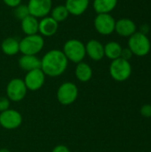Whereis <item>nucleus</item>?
<instances>
[{
    "instance_id": "8",
    "label": "nucleus",
    "mask_w": 151,
    "mask_h": 152,
    "mask_svg": "<svg viewBox=\"0 0 151 152\" xmlns=\"http://www.w3.org/2000/svg\"><path fill=\"white\" fill-rule=\"evenodd\" d=\"M116 20L109 13H99L93 20L96 31L102 36H109L115 31Z\"/></svg>"
},
{
    "instance_id": "20",
    "label": "nucleus",
    "mask_w": 151,
    "mask_h": 152,
    "mask_svg": "<svg viewBox=\"0 0 151 152\" xmlns=\"http://www.w3.org/2000/svg\"><path fill=\"white\" fill-rule=\"evenodd\" d=\"M117 0H93V9L99 13H109L117 6Z\"/></svg>"
},
{
    "instance_id": "13",
    "label": "nucleus",
    "mask_w": 151,
    "mask_h": 152,
    "mask_svg": "<svg viewBox=\"0 0 151 152\" xmlns=\"http://www.w3.org/2000/svg\"><path fill=\"white\" fill-rule=\"evenodd\" d=\"M136 24L135 22L128 18H122L118 20H116L115 31L123 37H130L136 32Z\"/></svg>"
},
{
    "instance_id": "17",
    "label": "nucleus",
    "mask_w": 151,
    "mask_h": 152,
    "mask_svg": "<svg viewBox=\"0 0 151 152\" xmlns=\"http://www.w3.org/2000/svg\"><path fill=\"white\" fill-rule=\"evenodd\" d=\"M38 23L39 20L37 18L32 15H28L25 19L20 20L21 30L26 36L38 34Z\"/></svg>"
},
{
    "instance_id": "29",
    "label": "nucleus",
    "mask_w": 151,
    "mask_h": 152,
    "mask_svg": "<svg viewBox=\"0 0 151 152\" xmlns=\"http://www.w3.org/2000/svg\"><path fill=\"white\" fill-rule=\"evenodd\" d=\"M0 152H10V151L8 149L3 148V149H0Z\"/></svg>"
},
{
    "instance_id": "21",
    "label": "nucleus",
    "mask_w": 151,
    "mask_h": 152,
    "mask_svg": "<svg viewBox=\"0 0 151 152\" xmlns=\"http://www.w3.org/2000/svg\"><path fill=\"white\" fill-rule=\"evenodd\" d=\"M123 47L116 41H109L104 45V56L113 61L121 57Z\"/></svg>"
},
{
    "instance_id": "6",
    "label": "nucleus",
    "mask_w": 151,
    "mask_h": 152,
    "mask_svg": "<svg viewBox=\"0 0 151 152\" xmlns=\"http://www.w3.org/2000/svg\"><path fill=\"white\" fill-rule=\"evenodd\" d=\"M78 96V88L76 84L72 82L62 83L57 91L58 102L65 106L70 105L77 100Z\"/></svg>"
},
{
    "instance_id": "24",
    "label": "nucleus",
    "mask_w": 151,
    "mask_h": 152,
    "mask_svg": "<svg viewBox=\"0 0 151 152\" xmlns=\"http://www.w3.org/2000/svg\"><path fill=\"white\" fill-rule=\"evenodd\" d=\"M140 113L143 118H151V104L146 103L143 104L140 110Z\"/></svg>"
},
{
    "instance_id": "18",
    "label": "nucleus",
    "mask_w": 151,
    "mask_h": 152,
    "mask_svg": "<svg viewBox=\"0 0 151 152\" xmlns=\"http://www.w3.org/2000/svg\"><path fill=\"white\" fill-rule=\"evenodd\" d=\"M75 75L78 81L82 83H86L93 77V69L89 64L81 61L77 64L75 69Z\"/></svg>"
},
{
    "instance_id": "10",
    "label": "nucleus",
    "mask_w": 151,
    "mask_h": 152,
    "mask_svg": "<svg viewBox=\"0 0 151 152\" xmlns=\"http://www.w3.org/2000/svg\"><path fill=\"white\" fill-rule=\"evenodd\" d=\"M28 8L29 14L41 19L45 16H48L53 8L52 0H28Z\"/></svg>"
},
{
    "instance_id": "14",
    "label": "nucleus",
    "mask_w": 151,
    "mask_h": 152,
    "mask_svg": "<svg viewBox=\"0 0 151 152\" xmlns=\"http://www.w3.org/2000/svg\"><path fill=\"white\" fill-rule=\"evenodd\" d=\"M85 53L90 59L99 61L104 57V45L97 39H91L85 45Z\"/></svg>"
},
{
    "instance_id": "2",
    "label": "nucleus",
    "mask_w": 151,
    "mask_h": 152,
    "mask_svg": "<svg viewBox=\"0 0 151 152\" xmlns=\"http://www.w3.org/2000/svg\"><path fill=\"white\" fill-rule=\"evenodd\" d=\"M62 52L67 57L68 61H70L77 64L83 61V60L86 56L85 45L82 41L76 38L66 41L63 45Z\"/></svg>"
},
{
    "instance_id": "7",
    "label": "nucleus",
    "mask_w": 151,
    "mask_h": 152,
    "mask_svg": "<svg viewBox=\"0 0 151 152\" xmlns=\"http://www.w3.org/2000/svg\"><path fill=\"white\" fill-rule=\"evenodd\" d=\"M28 89L26 85L21 78H12L9 81L6 86V97L10 100V102H18L22 101L26 94Z\"/></svg>"
},
{
    "instance_id": "22",
    "label": "nucleus",
    "mask_w": 151,
    "mask_h": 152,
    "mask_svg": "<svg viewBox=\"0 0 151 152\" xmlns=\"http://www.w3.org/2000/svg\"><path fill=\"white\" fill-rule=\"evenodd\" d=\"M69 15V12L67 7L65 6V4H59V5L53 7L50 12V16L58 23L66 20Z\"/></svg>"
},
{
    "instance_id": "26",
    "label": "nucleus",
    "mask_w": 151,
    "mask_h": 152,
    "mask_svg": "<svg viewBox=\"0 0 151 152\" xmlns=\"http://www.w3.org/2000/svg\"><path fill=\"white\" fill-rule=\"evenodd\" d=\"M133 53L131 52V50L127 47V48H123L122 49V53H121V57L126 61H129L132 57H133Z\"/></svg>"
},
{
    "instance_id": "11",
    "label": "nucleus",
    "mask_w": 151,
    "mask_h": 152,
    "mask_svg": "<svg viewBox=\"0 0 151 152\" xmlns=\"http://www.w3.org/2000/svg\"><path fill=\"white\" fill-rule=\"evenodd\" d=\"M23 81L28 90L35 92L42 88L44 86L45 81V75L41 69H36L27 72Z\"/></svg>"
},
{
    "instance_id": "5",
    "label": "nucleus",
    "mask_w": 151,
    "mask_h": 152,
    "mask_svg": "<svg viewBox=\"0 0 151 152\" xmlns=\"http://www.w3.org/2000/svg\"><path fill=\"white\" fill-rule=\"evenodd\" d=\"M132 65L129 61L123 58L113 60L109 65V74L111 77L117 82L126 81L132 75Z\"/></svg>"
},
{
    "instance_id": "27",
    "label": "nucleus",
    "mask_w": 151,
    "mask_h": 152,
    "mask_svg": "<svg viewBox=\"0 0 151 152\" xmlns=\"http://www.w3.org/2000/svg\"><path fill=\"white\" fill-rule=\"evenodd\" d=\"M2 1L4 3V4L12 8H15L16 6L21 4V0H2Z\"/></svg>"
},
{
    "instance_id": "19",
    "label": "nucleus",
    "mask_w": 151,
    "mask_h": 152,
    "mask_svg": "<svg viewBox=\"0 0 151 152\" xmlns=\"http://www.w3.org/2000/svg\"><path fill=\"white\" fill-rule=\"evenodd\" d=\"M1 50L4 54L13 56L20 52V41L14 37H6L1 43Z\"/></svg>"
},
{
    "instance_id": "23",
    "label": "nucleus",
    "mask_w": 151,
    "mask_h": 152,
    "mask_svg": "<svg viewBox=\"0 0 151 152\" xmlns=\"http://www.w3.org/2000/svg\"><path fill=\"white\" fill-rule=\"evenodd\" d=\"M13 13H14V16L18 20H22L23 19H25L26 17L30 15L28 8V5L24 4H20L18 6H16L14 8Z\"/></svg>"
},
{
    "instance_id": "3",
    "label": "nucleus",
    "mask_w": 151,
    "mask_h": 152,
    "mask_svg": "<svg viewBox=\"0 0 151 152\" xmlns=\"http://www.w3.org/2000/svg\"><path fill=\"white\" fill-rule=\"evenodd\" d=\"M128 48L133 55L143 57L150 53L151 43L147 35L141 32H135L128 39Z\"/></svg>"
},
{
    "instance_id": "9",
    "label": "nucleus",
    "mask_w": 151,
    "mask_h": 152,
    "mask_svg": "<svg viewBox=\"0 0 151 152\" xmlns=\"http://www.w3.org/2000/svg\"><path fill=\"white\" fill-rule=\"evenodd\" d=\"M22 124L21 114L15 110L8 109L0 113V126L7 130H14Z\"/></svg>"
},
{
    "instance_id": "28",
    "label": "nucleus",
    "mask_w": 151,
    "mask_h": 152,
    "mask_svg": "<svg viewBox=\"0 0 151 152\" xmlns=\"http://www.w3.org/2000/svg\"><path fill=\"white\" fill-rule=\"evenodd\" d=\"M52 152H70V151H69V149L67 146L61 144V145L55 146Z\"/></svg>"
},
{
    "instance_id": "4",
    "label": "nucleus",
    "mask_w": 151,
    "mask_h": 152,
    "mask_svg": "<svg viewBox=\"0 0 151 152\" xmlns=\"http://www.w3.org/2000/svg\"><path fill=\"white\" fill-rule=\"evenodd\" d=\"M44 46V39L39 34L25 36L20 41V52L22 54L36 55Z\"/></svg>"
},
{
    "instance_id": "16",
    "label": "nucleus",
    "mask_w": 151,
    "mask_h": 152,
    "mask_svg": "<svg viewBox=\"0 0 151 152\" xmlns=\"http://www.w3.org/2000/svg\"><path fill=\"white\" fill-rule=\"evenodd\" d=\"M89 4L90 0H66L65 6L69 14L73 16H80L88 9Z\"/></svg>"
},
{
    "instance_id": "25",
    "label": "nucleus",
    "mask_w": 151,
    "mask_h": 152,
    "mask_svg": "<svg viewBox=\"0 0 151 152\" xmlns=\"http://www.w3.org/2000/svg\"><path fill=\"white\" fill-rule=\"evenodd\" d=\"M10 108V100L5 96H0V113Z\"/></svg>"
},
{
    "instance_id": "15",
    "label": "nucleus",
    "mask_w": 151,
    "mask_h": 152,
    "mask_svg": "<svg viewBox=\"0 0 151 152\" xmlns=\"http://www.w3.org/2000/svg\"><path fill=\"white\" fill-rule=\"evenodd\" d=\"M18 64L22 70L28 72L41 68V59H39L36 55L22 54L19 58Z\"/></svg>"
},
{
    "instance_id": "1",
    "label": "nucleus",
    "mask_w": 151,
    "mask_h": 152,
    "mask_svg": "<svg viewBox=\"0 0 151 152\" xmlns=\"http://www.w3.org/2000/svg\"><path fill=\"white\" fill-rule=\"evenodd\" d=\"M69 65V61L63 52L58 49L48 51L41 59V69L45 76L56 77L62 75Z\"/></svg>"
},
{
    "instance_id": "12",
    "label": "nucleus",
    "mask_w": 151,
    "mask_h": 152,
    "mask_svg": "<svg viewBox=\"0 0 151 152\" xmlns=\"http://www.w3.org/2000/svg\"><path fill=\"white\" fill-rule=\"evenodd\" d=\"M59 28V23L55 21L51 16L41 18L38 23V34L43 37H53L56 34Z\"/></svg>"
}]
</instances>
